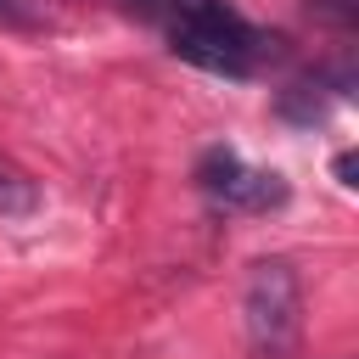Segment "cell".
Masks as SVG:
<instances>
[{
  "label": "cell",
  "instance_id": "cell-5",
  "mask_svg": "<svg viewBox=\"0 0 359 359\" xmlns=\"http://www.w3.org/2000/svg\"><path fill=\"white\" fill-rule=\"evenodd\" d=\"M45 6L39 0H0V28H45Z\"/></svg>",
  "mask_w": 359,
  "mask_h": 359
},
{
  "label": "cell",
  "instance_id": "cell-8",
  "mask_svg": "<svg viewBox=\"0 0 359 359\" xmlns=\"http://www.w3.org/2000/svg\"><path fill=\"white\" fill-rule=\"evenodd\" d=\"M337 180H342V185H353V151H342V157H337Z\"/></svg>",
  "mask_w": 359,
  "mask_h": 359
},
{
  "label": "cell",
  "instance_id": "cell-7",
  "mask_svg": "<svg viewBox=\"0 0 359 359\" xmlns=\"http://www.w3.org/2000/svg\"><path fill=\"white\" fill-rule=\"evenodd\" d=\"M118 6H129V11H140V17H151V22L168 11V0H118Z\"/></svg>",
  "mask_w": 359,
  "mask_h": 359
},
{
  "label": "cell",
  "instance_id": "cell-3",
  "mask_svg": "<svg viewBox=\"0 0 359 359\" xmlns=\"http://www.w3.org/2000/svg\"><path fill=\"white\" fill-rule=\"evenodd\" d=\"M196 185H202L219 208H230V213H275V208H286V196H292L280 174L247 168L230 146H208V151L196 157Z\"/></svg>",
  "mask_w": 359,
  "mask_h": 359
},
{
  "label": "cell",
  "instance_id": "cell-2",
  "mask_svg": "<svg viewBox=\"0 0 359 359\" xmlns=\"http://www.w3.org/2000/svg\"><path fill=\"white\" fill-rule=\"evenodd\" d=\"M241 314H247V342L258 359H292L297 331H303V280L292 258H258L247 269Z\"/></svg>",
  "mask_w": 359,
  "mask_h": 359
},
{
  "label": "cell",
  "instance_id": "cell-4",
  "mask_svg": "<svg viewBox=\"0 0 359 359\" xmlns=\"http://www.w3.org/2000/svg\"><path fill=\"white\" fill-rule=\"evenodd\" d=\"M34 208H39V185H34L17 163H6V157H0V213H11V219H17V213H34Z\"/></svg>",
  "mask_w": 359,
  "mask_h": 359
},
{
  "label": "cell",
  "instance_id": "cell-6",
  "mask_svg": "<svg viewBox=\"0 0 359 359\" xmlns=\"http://www.w3.org/2000/svg\"><path fill=\"white\" fill-rule=\"evenodd\" d=\"M309 6H314L320 17H331L337 28H353V17H359V6H353V0H309Z\"/></svg>",
  "mask_w": 359,
  "mask_h": 359
},
{
  "label": "cell",
  "instance_id": "cell-1",
  "mask_svg": "<svg viewBox=\"0 0 359 359\" xmlns=\"http://www.w3.org/2000/svg\"><path fill=\"white\" fill-rule=\"evenodd\" d=\"M157 22H163L174 56H185L191 67L224 73V79H252L264 62L280 56V39L252 28L224 0H168V11Z\"/></svg>",
  "mask_w": 359,
  "mask_h": 359
}]
</instances>
